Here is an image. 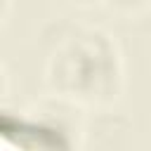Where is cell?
<instances>
[{
	"instance_id": "1",
	"label": "cell",
	"mask_w": 151,
	"mask_h": 151,
	"mask_svg": "<svg viewBox=\"0 0 151 151\" xmlns=\"http://www.w3.org/2000/svg\"><path fill=\"white\" fill-rule=\"evenodd\" d=\"M47 94L80 109L111 106L125 92V57L101 26L68 24L50 42L42 61Z\"/></svg>"
},
{
	"instance_id": "2",
	"label": "cell",
	"mask_w": 151,
	"mask_h": 151,
	"mask_svg": "<svg viewBox=\"0 0 151 151\" xmlns=\"http://www.w3.org/2000/svg\"><path fill=\"white\" fill-rule=\"evenodd\" d=\"M76 111L80 106L52 94L26 111L2 106L0 151H78L83 127Z\"/></svg>"
},
{
	"instance_id": "3",
	"label": "cell",
	"mask_w": 151,
	"mask_h": 151,
	"mask_svg": "<svg viewBox=\"0 0 151 151\" xmlns=\"http://www.w3.org/2000/svg\"><path fill=\"white\" fill-rule=\"evenodd\" d=\"M99 7L118 19H139L151 9V0H99Z\"/></svg>"
},
{
	"instance_id": "4",
	"label": "cell",
	"mask_w": 151,
	"mask_h": 151,
	"mask_svg": "<svg viewBox=\"0 0 151 151\" xmlns=\"http://www.w3.org/2000/svg\"><path fill=\"white\" fill-rule=\"evenodd\" d=\"M12 7H14V0H2V7H0V21H2V26H7V21L12 17Z\"/></svg>"
}]
</instances>
